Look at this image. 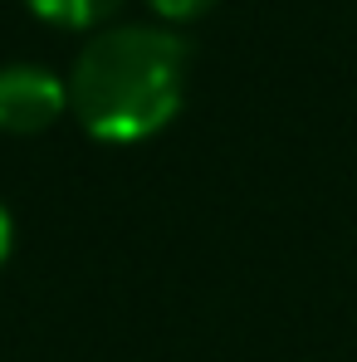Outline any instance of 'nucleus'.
<instances>
[{"instance_id":"f257e3e1","label":"nucleus","mask_w":357,"mask_h":362,"mask_svg":"<svg viewBox=\"0 0 357 362\" xmlns=\"http://www.w3.org/2000/svg\"><path fill=\"white\" fill-rule=\"evenodd\" d=\"M191 49L167 25H108L69 69V108L93 142L132 147L167 132L186 103Z\"/></svg>"},{"instance_id":"f03ea898","label":"nucleus","mask_w":357,"mask_h":362,"mask_svg":"<svg viewBox=\"0 0 357 362\" xmlns=\"http://www.w3.org/2000/svg\"><path fill=\"white\" fill-rule=\"evenodd\" d=\"M69 113V78L45 64H5L0 69V132L35 137Z\"/></svg>"},{"instance_id":"7ed1b4c3","label":"nucleus","mask_w":357,"mask_h":362,"mask_svg":"<svg viewBox=\"0 0 357 362\" xmlns=\"http://www.w3.org/2000/svg\"><path fill=\"white\" fill-rule=\"evenodd\" d=\"M54 30H108L122 0H25Z\"/></svg>"},{"instance_id":"20e7f679","label":"nucleus","mask_w":357,"mask_h":362,"mask_svg":"<svg viewBox=\"0 0 357 362\" xmlns=\"http://www.w3.org/2000/svg\"><path fill=\"white\" fill-rule=\"evenodd\" d=\"M147 5H152L157 20H167V25H186V20H201L216 0H147Z\"/></svg>"},{"instance_id":"39448f33","label":"nucleus","mask_w":357,"mask_h":362,"mask_svg":"<svg viewBox=\"0 0 357 362\" xmlns=\"http://www.w3.org/2000/svg\"><path fill=\"white\" fill-rule=\"evenodd\" d=\"M10 250H15V221H10V211H5V201H0V269H5Z\"/></svg>"}]
</instances>
